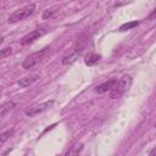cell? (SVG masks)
Masks as SVG:
<instances>
[{"instance_id":"obj_8","label":"cell","mask_w":156,"mask_h":156,"mask_svg":"<svg viewBox=\"0 0 156 156\" xmlns=\"http://www.w3.org/2000/svg\"><path fill=\"white\" fill-rule=\"evenodd\" d=\"M39 78V76L38 74H30V76H26V77H23V78H21L18 82H17V84L21 87V88H27V87H29V85H32L37 79Z\"/></svg>"},{"instance_id":"obj_16","label":"cell","mask_w":156,"mask_h":156,"mask_svg":"<svg viewBox=\"0 0 156 156\" xmlns=\"http://www.w3.org/2000/svg\"><path fill=\"white\" fill-rule=\"evenodd\" d=\"M149 156H156V147H154V149H152V150L150 151Z\"/></svg>"},{"instance_id":"obj_4","label":"cell","mask_w":156,"mask_h":156,"mask_svg":"<svg viewBox=\"0 0 156 156\" xmlns=\"http://www.w3.org/2000/svg\"><path fill=\"white\" fill-rule=\"evenodd\" d=\"M35 11V5L34 4H29L24 7H21L18 10H16L15 12H12L9 17V22L10 23H15V22H18V21H22L27 17H29L33 12Z\"/></svg>"},{"instance_id":"obj_9","label":"cell","mask_w":156,"mask_h":156,"mask_svg":"<svg viewBox=\"0 0 156 156\" xmlns=\"http://www.w3.org/2000/svg\"><path fill=\"white\" fill-rule=\"evenodd\" d=\"M100 58H101L100 55H98L95 52H88L85 55V57H84V62L88 66H94V65H96L100 61Z\"/></svg>"},{"instance_id":"obj_14","label":"cell","mask_w":156,"mask_h":156,"mask_svg":"<svg viewBox=\"0 0 156 156\" xmlns=\"http://www.w3.org/2000/svg\"><path fill=\"white\" fill-rule=\"evenodd\" d=\"M11 52H12V49L11 48H4V49H1V51H0V58H5Z\"/></svg>"},{"instance_id":"obj_15","label":"cell","mask_w":156,"mask_h":156,"mask_svg":"<svg viewBox=\"0 0 156 156\" xmlns=\"http://www.w3.org/2000/svg\"><path fill=\"white\" fill-rule=\"evenodd\" d=\"M54 11H55V10H46V11L43 13V18L46 20L48 17H51V15L54 13Z\"/></svg>"},{"instance_id":"obj_5","label":"cell","mask_w":156,"mask_h":156,"mask_svg":"<svg viewBox=\"0 0 156 156\" xmlns=\"http://www.w3.org/2000/svg\"><path fill=\"white\" fill-rule=\"evenodd\" d=\"M48 32H49V28L48 27H39V28L32 30L30 33H28L27 35H24L22 38V40H21V44L22 45H28V44L35 41L37 39H39L40 37H43L44 34H46Z\"/></svg>"},{"instance_id":"obj_3","label":"cell","mask_w":156,"mask_h":156,"mask_svg":"<svg viewBox=\"0 0 156 156\" xmlns=\"http://www.w3.org/2000/svg\"><path fill=\"white\" fill-rule=\"evenodd\" d=\"M85 44H87V40H80L79 43H77V44L62 57V60H61L62 65H69V63L74 62V61L78 58V56L82 54V51L84 50Z\"/></svg>"},{"instance_id":"obj_7","label":"cell","mask_w":156,"mask_h":156,"mask_svg":"<svg viewBox=\"0 0 156 156\" xmlns=\"http://www.w3.org/2000/svg\"><path fill=\"white\" fill-rule=\"evenodd\" d=\"M116 83H117V79H110V80H107V82H105V83H102V84L95 87V91H96L98 94H102V93H106V91H111L112 88L116 85Z\"/></svg>"},{"instance_id":"obj_17","label":"cell","mask_w":156,"mask_h":156,"mask_svg":"<svg viewBox=\"0 0 156 156\" xmlns=\"http://www.w3.org/2000/svg\"><path fill=\"white\" fill-rule=\"evenodd\" d=\"M155 16H156V9H155V10H154V11H152V12H151V15H150V16H149V18H154V17H155Z\"/></svg>"},{"instance_id":"obj_2","label":"cell","mask_w":156,"mask_h":156,"mask_svg":"<svg viewBox=\"0 0 156 156\" xmlns=\"http://www.w3.org/2000/svg\"><path fill=\"white\" fill-rule=\"evenodd\" d=\"M49 51H50V48H44V49H41L40 51H37V52L29 55V56L22 62V67H23L24 69H29V68L34 67L35 65H38L39 62H41V61L45 58V56L49 54Z\"/></svg>"},{"instance_id":"obj_6","label":"cell","mask_w":156,"mask_h":156,"mask_svg":"<svg viewBox=\"0 0 156 156\" xmlns=\"http://www.w3.org/2000/svg\"><path fill=\"white\" fill-rule=\"evenodd\" d=\"M52 104H54V100L45 101V102H43V104H40V105H37V106H34V107L28 108V110L26 111V115H27V116H29V117L37 116V115H39L40 112H43V111L48 110V108H49V107H50Z\"/></svg>"},{"instance_id":"obj_12","label":"cell","mask_w":156,"mask_h":156,"mask_svg":"<svg viewBox=\"0 0 156 156\" xmlns=\"http://www.w3.org/2000/svg\"><path fill=\"white\" fill-rule=\"evenodd\" d=\"M138 24H139V22H138V21H132V22H128V23L122 24V26L119 27V30H121V32H124V30H128V29H130V28L136 27Z\"/></svg>"},{"instance_id":"obj_10","label":"cell","mask_w":156,"mask_h":156,"mask_svg":"<svg viewBox=\"0 0 156 156\" xmlns=\"http://www.w3.org/2000/svg\"><path fill=\"white\" fill-rule=\"evenodd\" d=\"M83 150V144L82 143H76L74 145H72L67 152L65 154V156H79L80 151Z\"/></svg>"},{"instance_id":"obj_1","label":"cell","mask_w":156,"mask_h":156,"mask_svg":"<svg viewBox=\"0 0 156 156\" xmlns=\"http://www.w3.org/2000/svg\"><path fill=\"white\" fill-rule=\"evenodd\" d=\"M130 85H132V77L128 76V74L123 76L116 83V85L112 88V90L110 91V98L111 99H118V98H121L130 88Z\"/></svg>"},{"instance_id":"obj_11","label":"cell","mask_w":156,"mask_h":156,"mask_svg":"<svg viewBox=\"0 0 156 156\" xmlns=\"http://www.w3.org/2000/svg\"><path fill=\"white\" fill-rule=\"evenodd\" d=\"M15 106H16V105H15L13 101H7V102H5V104L1 106V108H0V116H1V117H5L6 113H9L11 110H13Z\"/></svg>"},{"instance_id":"obj_13","label":"cell","mask_w":156,"mask_h":156,"mask_svg":"<svg viewBox=\"0 0 156 156\" xmlns=\"http://www.w3.org/2000/svg\"><path fill=\"white\" fill-rule=\"evenodd\" d=\"M12 134H13V130H12V129H11V130H6V132H4V133L0 135V144L2 145L9 138L12 136Z\"/></svg>"}]
</instances>
